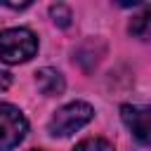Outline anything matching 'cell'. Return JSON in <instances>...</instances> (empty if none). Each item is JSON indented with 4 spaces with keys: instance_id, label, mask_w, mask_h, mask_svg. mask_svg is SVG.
Returning <instances> with one entry per match:
<instances>
[{
    "instance_id": "obj_10",
    "label": "cell",
    "mask_w": 151,
    "mask_h": 151,
    "mask_svg": "<svg viewBox=\"0 0 151 151\" xmlns=\"http://www.w3.org/2000/svg\"><path fill=\"white\" fill-rule=\"evenodd\" d=\"M0 5H5V7H12V9H26L31 2H28V0H24V2H7V0H2Z\"/></svg>"
},
{
    "instance_id": "obj_5",
    "label": "cell",
    "mask_w": 151,
    "mask_h": 151,
    "mask_svg": "<svg viewBox=\"0 0 151 151\" xmlns=\"http://www.w3.org/2000/svg\"><path fill=\"white\" fill-rule=\"evenodd\" d=\"M35 83H38V90H40L45 97L61 94L64 87H66L64 76H61L57 68H50V66H45V68H40V71L35 73Z\"/></svg>"
},
{
    "instance_id": "obj_4",
    "label": "cell",
    "mask_w": 151,
    "mask_h": 151,
    "mask_svg": "<svg viewBox=\"0 0 151 151\" xmlns=\"http://www.w3.org/2000/svg\"><path fill=\"white\" fill-rule=\"evenodd\" d=\"M120 118L127 125V130L134 134L137 142H142L144 146H151V106L123 104L120 106Z\"/></svg>"
},
{
    "instance_id": "obj_3",
    "label": "cell",
    "mask_w": 151,
    "mask_h": 151,
    "mask_svg": "<svg viewBox=\"0 0 151 151\" xmlns=\"http://www.w3.org/2000/svg\"><path fill=\"white\" fill-rule=\"evenodd\" d=\"M26 132H28L26 116L12 104H0V151H12L14 146H19Z\"/></svg>"
},
{
    "instance_id": "obj_1",
    "label": "cell",
    "mask_w": 151,
    "mask_h": 151,
    "mask_svg": "<svg viewBox=\"0 0 151 151\" xmlns=\"http://www.w3.org/2000/svg\"><path fill=\"white\" fill-rule=\"evenodd\" d=\"M38 52V38L28 28H5L0 31V61L24 64Z\"/></svg>"
},
{
    "instance_id": "obj_6",
    "label": "cell",
    "mask_w": 151,
    "mask_h": 151,
    "mask_svg": "<svg viewBox=\"0 0 151 151\" xmlns=\"http://www.w3.org/2000/svg\"><path fill=\"white\" fill-rule=\"evenodd\" d=\"M130 33H132L134 38H144V40L151 38V5L144 7L137 17H132V21H130Z\"/></svg>"
},
{
    "instance_id": "obj_7",
    "label": "cell",
    "mask_w": 151,
    "mask_h": 151,
    "mask_svg": "<svg viewBox=\"0 0 151 151\" xmlns=\"http://www.w3.org/2000/svg\"><path fill=\"white\" fill-rule=\"evenodd\" d=\"M73 151H113V144L101 137H87V139L78 142Z\"/></svg>"
},
{
    "instance_id": "obj_2",
    "label": "cell",
    "mask_w": 151,
    "mask_h": 151,
    "mask_svg": "<svg viewBox=\"0 0 151 151\" xmlns=\"http://www.w3.org/2000/svg\"><path fill=\"white\" fill-rule=\"evenodd\" d=\"M94 118V109L87 101H71L61 106L47 123V132L52 137H68Z\"/></svg>"
},
{
    "instance_id": "obj_11",
    "label": "cell",
    "mask_w": 151,
    "mask_h": 151,
    "mask_svg": "<svg viewBox=\"0 0 151 151\" xmlns=\"http://www.w3.org/2000/svg\"><path fill=\"white\" fill-rule=\"evenodd\" d=\"M33 151H40V149H33Z\"/></svg>"
},
{
    "instance_id": "obj_9",
    "label": "cell",
    "mask_w": 151,
    "mask_h": 151,
    "mask_svg": "<svg viewBox=\"0 0 151 151\" xmlns=\"http://www.w3.org/2000/svg\"><path fill=\"white\" fill-rule=\"evenodd\" d=\"M12 85V76L7 71H0V90H7Z\"/></svg>"
},
{
    "instance_id": "obj_8",
    "label": "cell",
    "mask_w": 151,
    "mask_h": 151,
    "mask_svg": "<svg viewBox=\"0 0 151 151\" xmlns=\"http://www.w3.org/2000/svg\"><path fill=\"white\" fill-rule=\"evenodd\" d=\"M50 14H52L54 24H59L61 28H66V26L71 24V9H68L66 5H52V7H50Z\"/></svg>"
}]
</instances>
